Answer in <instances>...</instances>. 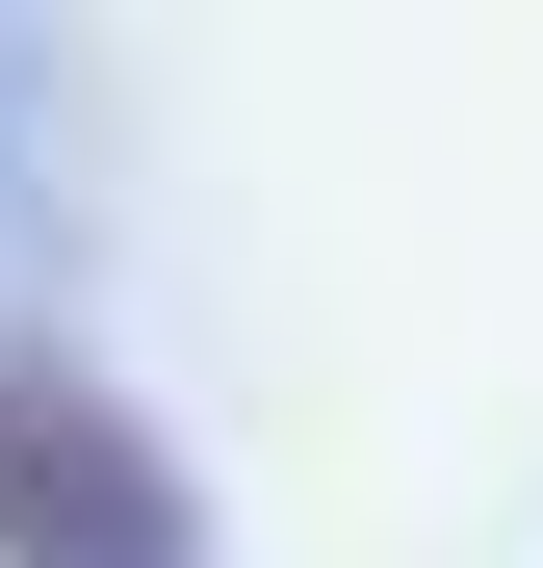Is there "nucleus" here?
<instances>
[{"label": "nucleus", "mask_w": 543, "mask_h": 568, "mask_svg": "<svg viewBox=\"0 0 543 568\" xmlns=\"http://www.w3.org/2000/svg\"><path fill=\"white\" fill-rule=\"evenodd\" d=\"M0 568H208L181 465L78 388V362H0Z\"/></svg>", "instance_id": "1"}]
</instances>
